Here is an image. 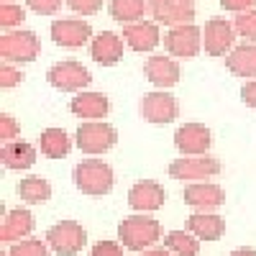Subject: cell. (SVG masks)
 Listing matches in <instances>:
<instances>
[{"mask_svg":"<svg viewBox=\"0 0 256 256\" xmlns=\"http://www.w3.org/2000/svg\"><path fill=\"white\" fill-rule=\"evenodd\" d=\"M118 238L128 251H146L148 246L159 244L162 238V223L148 218L146 212H136L120 220L118 226Z\"/></svg>","mask_w":256,"mask_h":256,"instance_id":"6da1fadb","label":"cell"},{"mask_svg":"<svg viewBox=\"0 0 256 256\" xmlns=\"http://www.w3.org/2000/svg\"><path fill=\"white\" fill-rule=\"evenodd\" d=\"M113 182H116L113 169L102 159H82L74 166V184L82 195H90V198L108 195L113 190Z\"/></svg>","mask_w":256,"mask_h":256,"instance_id":"7a4b0ae2","label":"cell"},{"mask_svg":"<svg viewBox=\"0 0 256 256\" xmlns=\"http://www.w3.org/2000/svg\"><path fill=\"white\" fill-rule=\"evenodd\" d=\"M74 144L82 154H90V156H100L105 152L118 144V131L110 123H100V120H88L77 128L74 134Z\"/></svg>","mask_w":256,"mask_h":256,"instance_id":"3957f363","label":"cell"},{"mask_svg":"<svg viewBox=\"0 0 256 256\" xmlns=\"http://www.w3.org/2000/svg\"><path fill=\"white\" fill-rule=\"evenodd\" d=\"M41 52V41L34 31H8L0 36V56L3 62H16V64H28L38 56Z\"/></svg>","mask_w":256,"mask_h":256,"instance_id":"277c9868","label":"cell"},{"mask_svg":"<svg viewBox=\"0 0 256 256\" xmlns=\"http://www.w3.org/2000/svg\"><path fill=\"white\" fill-rule=\"evenodd\" d=\"M46 244L59 256H74L88 244V230L77 220H59L46 230Z\"/></svg>","mask_w":256,"mask_h":256,"instance_id":"5b68a950","label":"cell"},{"mask_svg":"<svg viewBox=\"0 0 256 256\" xmlns=\"http://www.w3.org/2000/svg\"><path fill=\"white\" fill-rule=\"evenodd\" d=\"M220 174V162L208 154L200 156H180L169 164V177L180 182H205Z\"/></svg>","mask_w":256,"mask_h":256,"instance_id":"8992f818","label":"cell"},{"mask_svg":"<svg viewBox=\"0 0 256 256\" xmlns=\"http://www.w3.org/2000/svg\"><path fill=\"white\" fill-rule=\"evenodd\" d=\"M46 80L54 90H62V92H82L88 84L92 82V74L88 67H82L80 62L74 59H64L59 64L46 72Z\"/></svg>","mask_w":256,"mask_h":256,"instance_id":"52a82bcc","label":"cell"},{"mask_svg":"<svg viewBox=\"0 0 256 256\" xmlns=\"http://www.w3.org/2000/svg\"><path fill=\"white\" fill-rule=\"evenodd\" d=\"M164 49L169 52V56H177V59L198 56L202 49V31L195 24L172 26L164 34Z\"/></svg>","mask_w":256,"mask_h":256,"instance_id":"ba28073f","label":"cell"},{"mask_svg":"<svg viewBox=\"0 0 256 256\" xmlns=\"http://www.w3.org/2000/svg\"><path fill=\"white\" fill-rule=\"evenodd\" d=\"M236 28H233L230 20L216 16L210 18L205 28H202V46H205V54L210 56H228L233 52V44H236Z\"/></svg>","mask_w":256,"mask_h":256,"instance_id":"9c48e42d","label":"cell"},{"mask_svg":"<svg viewBox=\"0 0 256 256\" xmlns=\"http://www.w3.org/2000/svg\"><path fill=\"white\" fill-rule=\"evenodd\" d=\"M141 116L144 120H148L152 126H166L177 120L180 116V105H177V98L169 95L164 90H156V92H148L141 98Z\"/></svg>","mask_w":256,"mask_h":256,"instance_id":"30bf717a","label":"cell"},{"mask_svg":"<svg viewBox=\"0 0 256 256\" xmlns=\"http://www.w3.org/2000/svg\"><path fill=\"white\" fill-rule=\"evenodd\" d=\"M49 31H52V41L64 49H80L88 41H92V28L82 18H59L52 24Z\"/></svg>","mask_w":256,"mask_h":256,"instance_id":"8fae6325","label":"cell"},{"mask_svg":"<svg viewBox=\"0 0 256 256\" xmlns=\"http://www.w3.org/2000/svg\"><path fill=\"white\" fill-rule=\"evenodd\" d=\"M174 146L182 156H200L212 146V134L202 123H184L174 131Z\"/></svg>","mask_w":256,"mask_h":256,"instance_id":"7c38bea8","label":"cell"},{"mask_svg":"<svg viewBox=\"0 0 256 256\" xmlns=\"http://www.w3.org/2000/svg\"><path fill=\"white\" fill-rule=\"evenodd\" d=\"M184 202L195 212H216L226 202V192L220 184L212 182H192L184 187Z\"/></svg>","mask_w":256,"mask_h":256,"instance_id":"4fadbf2b","label":"cell"},{"mask_svg":"<svg viewBox=\"0 0 256 256\" xmlns=\"http://www.w3.org/2000/svg\"><path fill=\"white\" fill-rule=\"evenodd\" d=\"M148 13L159 26H182L195 20V6L180 3V0H148Z\"/></svg>","mask_w":256,"mask_h":256,"instance_id":"5bb4252c","label":"cell"},{"mask_svg":"<svg viewBox=\"0 0 256 256\" xmlns=\"http://www.w3.org/2000/svg\"><path fill=\"white\" fill-rule=\"evenodd\" d=\"M144 74L146 80L159 90H169L180 82V64L174 62V56H164V54H154L148 56V62L144 64Z\"/></svg>","mask_w":256,"mask_h":256,"instance_id":"9a60e30c","label":"cell"},{"mask_svg":"<svg viewBox=\"0 0 256 256\" xmlns=\"http://www.w3.org/2000/svg\"><path fill=\"white\" fill-rule=\"evenodd\" d=\"M164 200H166V192L154 180H141L128 190V205L136 212H154L164 208Z\"/></svg>","mask_w":256,"mask_h":256,"instance_id":"2e32d148","label":"cell"},{"mask_svg":"<svg viewBox=\"0 0 256 256\" xmlns=\"http://www.w3.org/2000/svg\"><path fill=\"white\" fill-rule=\"evenodd\" d=\"M70 110L82 118V120H102L110 113V100L102 92H92V90H82L72 98Z\"/></svg>","mask_w":256,"mask_h":256,"instance_id":"e0dca14e","label":"cell"},{"mask_svg":"<svg viewBox=\"0 0 256 256\" xmlns=\"http://www.w3.org/2000/svg\"><path fill=\"white\" fill-rule=\"evenodd\" d=\"M123 36L113 34V31H100L92 41H90V54L100 67H116L123 56Z\"/></svg>","mask_w":256,"mask_h":256,"instance_id":"ac0fdd59","label":"cell"},{"mask_svg":"<svg viewBox=\"0 0 256 256\" xmlns=\"http://www.w3.org/2000/svg\"><path fill=\"white\" fill-rule=\"evenodd\" d=\"M36 220L31 216V210L26 208H16V210H8L6 218H3V228H0V241L3 244H16V241H24L31 236Z\"/></svg>","mask_w":256,"mask_h":256,"instance_id":"d6986e66","label":"cell"},{"mask_svg":"<svg viewBox=\"0 0 256 256\" xmlns=\"http://www.w3.org/2000/svg\"><path fill=\"white\" fill-rule=\"evenodd\" d=\"M123 38L134 52H152L162 41L159 24L156 20H136V24H128V26H123Z\"/></svg>","mask_w":256,"mask_h":256,"instance_id":"ffe728a7","label":"cell"},{"mask_svg":"<svg viewBox=\"0 0 256 256\" xmlns=\"http://www.w3.org/2000/svg\"><path fill=\"white\" fill-rule=\"evenodd\" d=\"M184 228L195 233L200 241H220L226 236V220L218 212H192Z\"/></svg>","mask_w":256,"mask_h":256,"instance_id":"44dd1931","label":"cell"},{"mask_svg":"<svg viewBox=\"0 0 256 256\" xmlns=\"http://www.w3.org/2000/svg\"><path fill=\"white\" fill-rule=\"evenodd\" d=\"M226 67L230 74L244 77V80H254L256 77V44H238L233 46V52L226 56Z\"/></svg>","mask_w":256,"mask_h":256,"instance_id":"7402d4cb","label":"cell"},{"mask_svg":"<svg viewBox=\"0 0 256 256\" xmlns=\"http://www.w3.org/2000/svg\"><path fill=\"white\" fill-rule=\"evenodd\" d=\"M0 159H3L6 169H10V172H16V169H31L36 164V148L26 141H8L3 146V152H0Z\"/></svg>","mask_w":256,"mask_h":256,"instance_id":"603a6c76","label":"cell"},{"mask_svg":"<svg viewBox=\"0 0 256 256\" xmlns=\"http://www.w3.org/2000/svg\"><path fill=\"white\" fill-rule=\"evenodd\" d=\"M38 146L46 159H64L72 152V138L64 128H46V131H41Z\"/></svg>","mask_w":256,"mask_h":256,"instance_id":"cb8c5ba5","label":"cell"},{"mask_svg":"<svg viewBox=\"0 0 256 256\" xmlns=\"http://www.w3.org/2000/svg\"><path fill=\"white\" fill-rule=\"evenodd\" d=\"M108 10L113 20H118L120 26H128L136 20H144V16L148 13V0H110Z\"/></svg>","mask_w":256,"mask_h":256,"instance_id":"d4e9b609","label":"cell"},{"mask_svg":"<svg viewBox=\"0 0 256 256\" xmlns=\"http://www.w3.org/2000/svg\"><path fill=\"white\" fill-rule=\"evenodd\" d=\"M164 246L174 256H198L200 251V238L192 230H169L164 236Z\"/></svg>","mask_w":256,"mask_h":256,"instance_id":"484cf974","label":"cell"},{"mask_svg":"<svg viewBox=\"0 0 256 256\" xmlns=\"http://www.w3.org/2000/svg\"><path fill=\"white\" fill-rule=\"evenodd\" d=\"M16 192H18V198L24 202L36 205V202H46L52 198V184L44 177H26V180L18 182Z\"/></svg>","mask_w":256,"mask_h":256,"instance_id":"4316f807","label":"cell"},{"mask_svg":"<svg viewBox=\"0 0 256 256\" xmlns=\"http://www.w3.org/2000/svg\"><path fill=\"white\" fill-rule=\"evenodd\" d=\"M8 256H52V246L41 238H24L10 244Z\"/></svg>","mask_w":256,"mask_h":256,"instance_id":"83f0119b","label":"cell"},{"mask_svg":"<svg viewBox=\"0 0 256 256\" xmlns=\"http://www.w3.org/2000/svg\"><path fill=\"white\" fill-rule=\"evenodd\" d=\"M233 28H236V34L241 38L256 44V8L244 10V13H236V18H233Z\"/></svg>","mask_w":256,"mask_h":256,"instance_id":"f1b7e54d","label":"cell"},{"mask_svg":"<svg viewBox=\"0 0 256 256\" xmlns=\"http://www.w3.org/2000/svg\"><path fill=\"white\" fill-rule=\"evenodd\" d=\"M26 20V10L20 6H13V3H3L0 6V26L3 28H16Z\"/></svg>","mask_w":256,"mask_h":256,"instance_id":"f546056e","label":"cell"},{"mask_svg":"<svg viewBox=\"0 0 256 256\" xmlns=\"http://www.w3.org/2000/svg\"><path fill=\"white\" fill-rule=\"evenodd\" d=\"M18 82H24V72L16 70L10 62H3V64H0V88L10 90V88H16Z\"/></svg>","mask_w":256,"mask_h":256,"instance_id":"4dcf8cb0","label":"cell"},{"mask_svg":"<svg viewBox=\"0 0 256 256\" xmlns=\"http://www.w3.org/2000/svg\"><path fill=\"white\" fill-rule=\"evenodd\" d=\"M64 3L77 16H95L102 8V0H64Z\"/></svg>","mask_w":256,"mask_h":256,"instance_id":"1f68e13d","label":"cell"},{"mask_svg":"<svg viewBox=\"0 0 256 256\" xmlns=\"http://www.w3.org/2000/svg\"><path fill=\"white\" fill-rule=\"evenodd\" d=\"M18 134H20V126L16 123V118H13L10 113H3V116H0V138H3V144L16 141Z\"/></svg>","mask_w":256,"mask_h":256,"instance_id":"d6a6232c","label":"cell"},{"mask_svg":"<svg viewBox=\"0 0 256 256\" xmlns=\"http://www.w3.org/2000/svg\"><path fill=\"white\" fill-rule=\"evenodd\" d=\"M62 3L64 0H26V6L38 16H54L62 8Z\"/></svg>","mask_w":256,"mask_h":256,"instance_id":"836d02e7","label":"cell"},{"mask_svg":"<svg viewBox=\"0 0 256 256\" xmlns=\"http://www.w3.org/2000/svg\"><path fill=\"white\" fill-rule=\"evenodd\" d=\"M90 256H123V244L116 241H98L90 251Z\"/></svg>","mask_w":256,"mask_h":256,"instance_id":"e575fe53","label":"cell"},{"mask_svg":"<svg viewBox=\"0 0 256 256\" xmlns=\"http://www.w3.org/2000/svg\"><path fill=\"white\" fill-rule=\"evenodd\" d=\"M220 8L230 13H244V10L256 8V0H220Z\"/></svg>","mask_w":256,"mask_h":256,"instance_id":"d590c367","label":"cell"},{"mask_svg":"<svg viewBox=\"0 0 256 256\" xmlns=\"http://www.w3.org/2000/svg\"><path fill=\"white\" fill-rule=\"evenodd\" d=\"M241 100L248 105V108H254L256 110V77L254 80H248L244 88H241Z\"/></svg>","mask_w":256,"mask_h":256,"instance_id":"8d00e7d4","label":"cell"},{"mask_svg":"<svg viewBox=\"0 0 256 256\" xmlns=\"http://www.w3.org/2000/svg\"><path fill=\"white\" fill-rule=\"evenodd\" d=\"M141 256H174V254L164 246V248H146V251H141Z\"/></svg>","mask_w":256,"mask_h":256,"instance_id":"74e56055","label":"cell"},{"mask_svg":"<svg viewBox=\"0 0 256 256\" xmlns=\"http://www.w3.org/2000/svg\"><path fill=\"white\" fill-rule=\"evenodd\" d=\"M228 256H256L254 248H236V251H230Z\"/></svg>","mask_w":256,"mask_h":256,"instance_id":"f35d334b","label":"cell"},{"mask_svg":"<svg viewBox=\"0 0 256 256\" xmlns=\"http://www.w3.org/2000/svg\"><path fill=\"white\" fill-rule=\"evenodd\" d=\"M180 3H187V6H195L198 0H180Z\"/></svg>","mask_w":256,"mask_h":256,"instance_id":"ab89813d","label":"cell"},{"mask_svg":"<svg viewBox=\"0 0 256 256\" xmlns=\"http://www.w3.org/2000/svg\"><path fill=\"white\" fill-rule=\"evenodd\" d=\"M6 3H8V0H6Z\"/></svg>","mask_w":256,"mask_h":256,"instance_id":"60d3db41","label":"cell"}]
</instances>
